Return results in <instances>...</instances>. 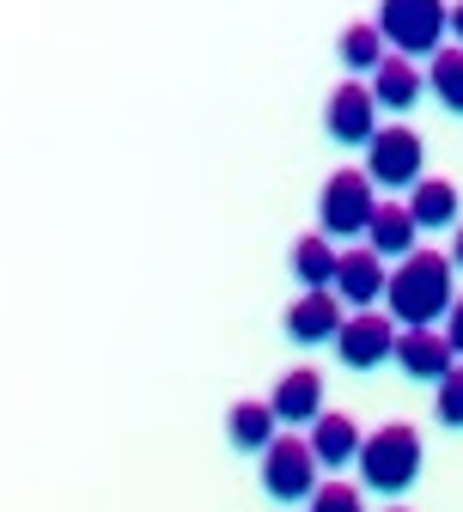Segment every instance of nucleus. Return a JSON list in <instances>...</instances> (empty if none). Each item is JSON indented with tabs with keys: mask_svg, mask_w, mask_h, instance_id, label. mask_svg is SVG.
Here are the masks:
<instances>
[{
	"mask_svg": "<svg viewBox=\"0 0 463 512\" xmlns=\"http://www.w3.org/2000/svg\"><path fill=\"white\" fill-rule=\"evenodd\" d=\"M451 275H457V263L445 250H409L403 263L390 269V293H384L390 317L403 330H427V324H439V317H451V305H457Z\"/></svg>",
	"mask_w": 463,
	"mask_h": 512,
	"instance_id": "nucleus-1",
	"label": "nucleus"
},
{
	"mask_svg": "<svg viewBox=\"0 0 463 512\" xmlns=\"http://www.w3.org/2000/svg\"><path fill=\"white\" fill-rule=\"evenodd\" d=\"M354 464H360V482L372 494H403L421 476V433L409 421H390V427L366 433V445H360Z\"/></svg>",
	"mask_w": 463,
	"mask_h": 512,
	"instance_id": "nucleus-2",
	"label": "nucleus"
},
{
	"mask_svg": "<svg viewBox=\"0 0 463 512\" xmlns=\"http://www.w3.org/2000/svg\"><path fill=\"white\" fill-rule=\"evenodd\" d=\"M378 31L396 55H439V37L451 31L445 0H378Z\"/></svg>",
	"mask_w": 463,
	"mask_h": 512,
	"instance_id": "nucleus-3",
	"label": "nucleus"
},
{
	"mask_svg": "<svg viewBox=\"0 0 463 512\" xmlns=\"http://www.w3.org/2000/svg\"><path fill=\"white\" fill-rule=\"evenodd\" d=\"M372 177L366 171H336L323 183V196H317V220H323V238H360L372 232Z\"/></svg>",
	"mask_w": 463,
	"mask_h": 512,
	"instance_id": "nucleus-4",
	"label": "nucleus"
},
{
	"mask_svg": "<svg viewBox=\"0 0 463 512\" xmlns=\"http://www.w3.org/2000/svg\"><path fill=\"white\" fill-rule=\"evenodd\" d=\"M421 159H427L421 135L403 128V122H390V128H378L372 147H366V177L384 183V189H415L421 183Z\"/></svg>",
	"mask_w": 463,
	"mask_h": 512,
	"instance_id": "nucleus-5",
	"label": "nucleus"
},
{
	"mask_svg": "<svg viewBox=\"0 0 463 512\" xmlns=\"http://www.w3.org/2000/svg\"><path fill=\"white\" fill-rule=\"evenodd\" d=\"M262 488L275 500H311L317 494V452L311 439H275L269 452H262Z\"/></svg>",
	"mask_w": 463,
	"mask_h": 512,
	"instance_id": "nucleus-6",
	"label": "nucleus"
},
{
	"mask_svg": "<svg viewBox=\"0 0 463 512\" xmlns=\"http://www.w3.org/2000/svg\"><path fill=\"white\" fill-rule=\"evenodd\" d=\"M396 317H384V311H354L348 324H342V336H336V354H342V366H354V372H372V366H384V360H396Z\"/></svg>",
	"mask_w": 463,
	"mask_h": 512,
	"instance_id": "nucleus-7",
	"label": "nucleus"
},
{
	"mask_svg": "<svg viewBox=\"0 0 463 512\" xmlns=\"http://www.w3.org/2000/svg\"><path fill=\"white\" fill-rule=\"evenodd\" d=\"M323 122H329V135H336L342 147H372V135H378V98H372V86H360V80L336 86V92H329Z\"/></svg>",
	"mask_w": 463,
	"mask_h": 512,
	"instance_id": "nucleus-8",
	"label": "nucleus"
},
{
	"mask_svg": "<svg viewBox=\"0 0 463 512\" xmlns=\"http://www.w3.org/2000/svg\"><path fill=\"white\" fill-rule=\"evenodd\" d=\"M342 324H348V317H342V293L336 287H311V293H299L287 305V336L305 342V348L311 342H336Z\"/></svg>",
	"mask_w": 463,
	"mask_h": 512,
	"instance_id": "nucleus-9",
	"label": "nucleus"
},
{
	"mask_svg": "<svg viewBox=\"0 0 463 512\" xmlns=\"http://www.w3.org/2000/svg\"><path fill=\"white\" fill-rule=\"evenodd\" d=\"M336 293H342V305H354V311H372V305L390 293V269H384V256H378L372 244H360V250H342Z\"/></svg>",
	"mask_w": 463,
	"mask_h": 512,
	"instance_id": "nucleus-10",
	"label": "nucleus"
},
{
	"mask_svg": "<svg viewBox=\"0 0 463 512\" xmlns=\"http://www.w3.org/2000/svg\"><path fill=\"white\" fill-rule=\"evenodd\" d=\"M396 366H403L409 378H445L451 366H457V348H451V336L445 330H403V336H396Z\"/></svg>",
	"mask_w": 463,
	"mask_h": 512,
	"instance_id": "nucleus-11",
	"label": "nucleus"
},
{
	"mask_svg": "<svg viewBox=\"0 0 463 512\" xmlns=\"http://www.w3.org/2000/svg\"><path fill=\"white\" fill-rule=\"evenodd\" d=\"M275 415L287 421V427H311L317 415H323V372H311V366H293L281 384H275Z\"/></svg>",
	"mask_w": 463,
	"mask_h": 512,
	"instance_id": "nucleus-12",
	"label": "nucleus"
},
{
	"mask_svg": "<svg viewBox=\"0 0 463 512\" xmlns=\"http://www.w3.org/2000/svg\"><path fill=\"white\" fill-rule=\"evenodd\" d=\"M360 427L348 421V415H317L311 421V452H317V464L323 470H342V464H354L360 458Z\"/></svg>",
	"mask_w": 463,
	"mask_h": 512,
	"instance_id": "nucleus-13",
	"label": "nucleus"
},
{
	"mask_svg": "<svg viewBox=\"0 0 463 512\" xmlns=\"http://www.w3.org/2000/svg\"><path fill=\"white\" fill-rule=\"evenodd\" d=\"M372 98H378V110H409L421 98V68L409 55H384L372 74Z\"/></svg>",
	"mask_w": 463,
	"mask_h": 512,
	"instance_id": "nucleus-14",
	"label": "nucleus"
},
{
	"mask_svg": "<svg viewBox=\"0 0 463 512\" xmlns=\"http://www.w3.org/2000/svg\"><path fill=\"white\" fill-rule=\"evenodd\" d=\"M415 214H409V202H378V214H372V250L378 256H396V263H403V256L415 250Z\"/></svg>",
	"mask_w": 463,
	"mask_h": 512,
	"instance_id": "nucleus-15",
	"label": "nucleus"
},
{
	"mask_svg": "<svg viewBox=\"0 0 463 512\" xmlns=\"http://www.w3.org/2000/svg\"><path fill=\"white\" fill-rule=\"evenodd\" d=\"M409 214L421 232H439V226H457V189L445 177H421L409 189Z\"/></svg>",
	"mask_w": 463,
	"mask_h": 512,
	"instance_id": "nucleus-16",
	"label": "nucleus"
},
{
	"mask_svg": "<svg viewBox=\"0 0 463 512\" xmlns=\"http://www.w3.org/2000/svg\"><path fill=\"white\" fill-rule=\"evenodd\" d=\"M275 403H232V415H226V433H232V445L238 452H269L275 445Z\"/></svg>",
	"mask_w": 463,
	"mask_h": 512,
	"instance_id": "nucleus-17",
	"label": "nucleus"
},
{
	"mask_svg": "<svg viewBox=\"0 0 463 512\" xmlns=\"http://www.w3.org/2000/svg\"><path fill=\"white\" fill-rule=\"evenodd\" d=\"M336 269H342V250L323 244V232H305V238L293 244V275L305 281V293H311V287H336Z\"/></svg>",
	"mask_w": 463,
	"mask_h": 512,
	"instance_id": "nucleus-18",
	"label": "nucleus"
},
{
	"mask_svg": "<svg viewBox=\"0 0 463 512\" xmlns=\"http://www.w3.org/2000/svg\"><path fill=\"white\" fill-rule=\"evenodd\" d=\"M427 86H433V98H439L445 110H457V116H463V43L433 55V68H427Z\"/></svg>",
	"mask_w": 463,
	"mask_h": 512,
	"instance_id": "nucleus-19",
	"label": "nucleus"
},
{
	"mask_svg": "<svg viewBox=\"0 0 463 512\" xmlns=\"http://www.w3.org/2000/svg\"><path fill=\"white\" fill-rule=\"evenodd\" d=\"M342 61H348V74H378V61H384V31H378V25H348V31H342Z\"/></svg>",
	"mask_w": 463,
	"mask_h": 512,
	"instance_id": "nucleus-20",
	"label": "nucleus"
},
{
	"mask_svg": "<svg viewBox=\"0 0 463 512\" xmlns=\"http://www.w3.org/2000/svg\"><path fill=\"white\" fill-rule=\"evenodd\" d=\"M433 415H439L445 427H463V360L439 378V391H433Z\"/></svg>",
	"mask_w": 463,
	"mask_h": 512,
	"instance_id": "nucleus-21",
	"label": "nucleus"
},
{
	"mask_svg": "<svg viewBox=\"0 0 463 512\" xmlns=\"http://www.w3.org/2000/svg\"><path fill=\"white\" fill-rule=\"evenodd\" d=\"M311 512H366V506H360V488H348V482H323V488L311 494Z\"/></svg>",
	"mask_w": 463,
	"mask_h": 512,
	"instance_id": "nucleus-22",
	"label": "nucleus"
},
{
	"mask_svg": "<svg viewBox=\"0 0 463 512\" xmlns=\"http://www.w3.org/2000/svg\"><path fill=\"white\" fill-rule=\"evenodd\" d=\"M445 336H451V348H457V360H463V299H457L451 317H445Z\"/></svg>",
	"mask_w": 463,
	"mask_h": 512,
	"instance_id": "nucleus-23",
	"label": "nucleus"
},
{
	"mask_svg": "<svg viewBox=\"0 0 463 512\" xmlns=\"http://www.w3.org/2000/svg\"><path fill=\"white\" fill-rule=\"evenodd\" d=\"M451 263H457V275H463V226H457V238H451Z\"/></svg>",
	"mask_w": 463,
	"mask_h": 512,
	"instance_id": "nucleus-24",
	"label": "nucleus"
},
{
	"mask_svg": "<svg viewBox=\"0 0 463 512\" xmlns=\"http://www.w3.org/2000/svg\"><path fill=\"white\" fill-rule=\"evenodd\" d=\"M451 37L463 43V0H457V7H451Z\"/></svg>",
	"mask_w": 463,
	"mask_h": 512,
	"instance_id": "nucleus-25",
	"label": "nucleus"
},
{
	"mask_svg": "<svg viewBox=\"0 0 463 512\" xmlns=\"http://www.w3.org/2000/svg\"><path fill=\"white\" fill-rule=\"evenodd\" d=\"M396 512H403V506H396Z\"/></svg>",
	"mask_w": 463,
	"mask_h": 512,
	"instance_id": "nucleus-26",
	"label": "nucleus"
}]
</instances>
